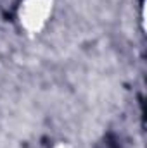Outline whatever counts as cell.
<instances>
[{
  "label": "cell",
  "mask_w": 147,
  "mask_h": 148,
  "mask_svg": "<svg viewBox=\"0 0 147 148\" xmlns=\"http://www.w3.org/2000/svg\"><path fill=\"white\" fill-rule=\"evenodd\" d=\"M99 148H121V145H119V141L114 134H106L104 140L101 141Z\"/></svg>",
  "instance_id": "1"
}]
</instances>
